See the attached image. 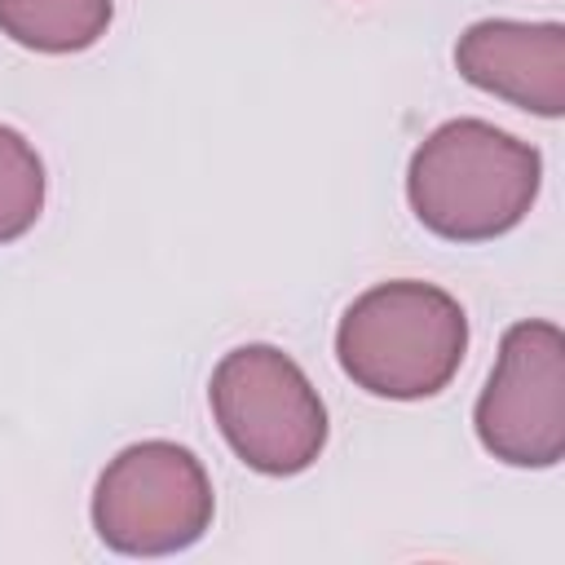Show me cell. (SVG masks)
Segmentation results:
<instances>
[{"label":"cell","instance_id":"6da1fadb","mask_svg":"<svg viewBox=\"0 0 565 565\" xmlns=\"http://www.w3.org/2000/svg\"><path fill=\"white\" fill-rule=\"evenodd\" d=\"M468 349V318L433 282L397 278L362 291L335 331L340 366L375 397H433L450 384Z\"/></svg>","mask_w":565,"mask_h":565},{"label":"cell","instance_id":"7a4b0ae2","mask_svg":"<svg viewBox=\"0 0 565 565\" xmlns=\"http://www.w3.org/2000/svg\"><path fill=\"white\" fill-rule=\"evenodd\" d=\"M406 194L415 216L455 243L508 234L539 194V150L481 124H441L411 159Z\"/></svg>","mask_w":565,"mask_h":565},{"label":"cell","instance_id":"3957f363","mask_svg":"<svg viewBox=\"0 0 565 565\" xmlns=\"http://www.w3.org/2000/svg\"><path fill=\"white\" fill-rule=\"evenodd\" d=\"M212 411L234 455L269 477L300 472L327 441V411L305 371L269 349L243 344L212 371Z\"/></svg>","mask_w":565,"mask_h":565},{"label":"cell","instance_id":"277c9868","mask_svg":"<svg viewBox=\"0 0 565 565\" xmlns=\"http://www.w3.org/2000/svg\"><path fill=\"white\" fill-rule=\"evenodd\" d=\"M93 521L102 543L132 556L190 547L212 521L203 463L172 441L128 446L97 481Z\"/></svg>","mask_w":565,"mask_h":565},{"label":"cell","instance_id":"5b68a950","mask_svg":"<svg viewBox=\"0 0 565 565\" xmlns=\"http://www.w3.org/2000/svg\"><path fill=\"white\" fill-rule=\"evenodd\" d=\"M481 446L516 468H547L565 450V340L552 322H516L503 335L477 402Z\"/></svg>","mask_w":565,"mask_h":565},{"label":"cell","instance_id":"8992f818","mask_svg":"<svg viewBox=\"0 0 565 565\" xmlns=\"http://www.w3.org/2000/svg\"><path fill=\"white\" fill-rule=\"evenodd\" d=\"M455 62L468 84L508 97L512 106L539 115L565 110V31L556 22H477L463 31Z\"/></svg>","mask_w":565,"mask_h":565},{"label":"cell","instance_id":"52a82bcc","mask_svg":"<svg viewBox=\"0 0 565 565\" xmlns=\"http://www.w3.org/2000/svg\"><path fill=\"white\" fill-rule=\"evenodd\" d=\"M110 22V0H0V31L35 53L88 49Z\"/></svg>","mask_w":565,"mask_h":565},{"label":"cell","instance_id":"ba28073f","mask_svg":"<svg viewBox=\"0 0 565 565\" xmlns=\"http://www.w3.org/2000/svg\"><path fill=\"white\" fill-rule=\"evenodd\" d=\"M44 207V163L31 141L0 124V243L26 234Z\"/></svg>","mask_w":565,"mask_h":565}]
</instances>
